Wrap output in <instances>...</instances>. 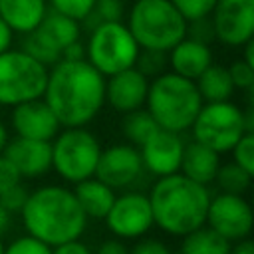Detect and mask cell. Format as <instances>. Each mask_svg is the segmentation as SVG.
I'll use <instances>...</instances> for the list:
<instances>
[{
	"mask_svg": "<svg viewBox=\"0 0 254 254\" xmlns=\"http://www.w3.org/2000/svg\"><path fill=\"white\" fill-rule=\"evenodd\" d=\"M135 67L147 75V77H155L159 75L161 71L169 69L167 67V54L163 52H151V50H141L139 52V58L135 62Z\"/></svg>",
	"mask_w": 254,
	"mask_h": 254,
	"instance_id": "obj_32",
	"label": "cell"
},
{
	"mask_svg": "<svg viewBox=\"0 0 254 254\" xmlns=\"http://www.w3.org/2000/svg\"><path fill=\"white\" fill-rule=\"evenodd\" d=\"M125 12V0H95L93 10L81 24H85V28L91 30L103 22H123Z\"/></svg>",
	"mask_w": 254,
	"mask_h": 254,
	"instance_id": "obj_27",
	"label": "cell"
},
{
	"mask_svg": "<svg viewBox=\"0 0 254 254\" xmlns=\"http://www.w3.org/2000/svg\"><path fill=\"white\" fill-rule=\"evenodd\" d=\"M230 242L206 224L181 238L179 254H228Z\"/></svg>",
	"mask_w": 254,
	"mask_h": 254,
	"instance_id": "obj_24",
	"label": "cell"
},
{
	"mask_svg": "<svg viewBox=\"0 0 254 254\" xmlns=\"http://www.w3.org/2000/svg\"><path fill=\"white\" fill-rule=\"evenodd\" d=\"M228 73H230V79L234 83V89H242V91L254 89V65L246 64L242 58L234 60L228 65Z\"/></svg>",
	"mask_w": 254,
	"mask_h": 254,
	"instance_id": "obj_33",
	"label": "cell"
},
{
	"mask_svg": "<svg viewBox=\"0 0 254 254\" xmlns=\"http://www.w3.org/2000/svg\"><path fill=\"white\" fill-rule=\"evenodd\" d=\"M137 149H139V155L143 161V169L159 179V177L179 173L185 141H183L181 133L167 131V129L159 127Z\"/></svg>",
	"mask_w": 254,
	"mask_h": 254,
	"instance_id": "obj_15",
	"label": "cell"
},
{
	"mask_svg": "<svg viewBox=\"0 0 254 254\" xmlns=\"http://www.w3.org/2000/svg\"><path fill=\"white\" fill-rule=\"evenodd\" d=\"M204 224L214 232H218L220 236H224L228 242L248 238L254 224L252 206L244 194H230V192L210 194Z\"/></svg>",
	"mask_w": 254,
	"mask_h": 254,
	"instance_id": "obj_12",
	"label": "cell"
},
{
	"mask_svg": "<svg viewBox=\"0 0 254 254\" xmlns=\"http://www.w3.org/2000/svg\"><path fill=\"white\" fill-rule=\"evenodd\" d=\"M48 65L20 48L0 54V107H14L44 95Z\"/></svg>",
	"mask_w": 254,
	"mask_h": 254,
	"instance_id": "obj_8",
	"label": "cell"
},
{
	"mask_svg": "<svg viewBox=\"0 0 254 254\" xmlns=\"http://www.w3.org/2000/svg\"><path fill=\"white\" fill-rule=\"evenodd\" d=\"M52 145V169L56 175L77 185L95 175V167L101 153L99 139L85 127H62L50 141Z\"/></svg>",
	"mask_w": 254,
	"mask_h": 254,
	"instance_id": "obj_6",
	"label": "cell"
},
{
	"mask_svg": "<svg viewBox=\"0 0 254 254\" xmlns=\"http://www.w3.org/2000/svg\"><path fill=\"white\" fill-rule=\"evenodd\" d=\"M202 103L196 83L171 69L149 79L145 109L161 129L175 133L189 131Z\"/></svg>",
	"mask_w": 254,
	"mask_h": 254,
	"instance_id": "obj_4",
	"label": "cell"
},
{
	"mask_svg": "<svg viewBox=\"0 0 254 254\" xmlns=\"http://www.w3.org/2000/svg\"><path fill=\"white\" fill-rule=\"evenodd\" d=\"M10 141V133H8V127L4 125V121L0 119V155H2V151H4V147H6V143Z\"/></svg>",
	"mask_w": 254,
	"mask_h": 254,
	"instance_id": "obj_42",
	"label": "cell"
},
{
	"mask_svg": "<svg viewBox=\"0 0 254 254\" xmlns=\"http://www.w3.org/2000/svg\"><path fill=\"white\" fill-rule=\"evenodd\" d=\"M159 129V125L155 123V119L151 117V113L141 107L129 113H123L121 123H119V131L123 135V139L135 147H139L149 135H153Z\"/></svg>",
	"mask_w": 254,
	"mask_h": 254,
	"instance_id": "obj_25",
	"label": "cell"
},
{
	"mask_svg": "<svg viewBox=\"0 0 254 254\" xmlns=\"http://www.w3.org/2000/svg\"><path fill=\"white\" fill-rule=\"evenodd\" d=\"M208 20L216 42L242 48L254 38V0H218Z\"/></svg>",
	"mask_w": 254,
	"mask_h": 254,
	"instance_id": "obj_13",
	"label": "cell"
},
{
	"mask_svg": "<svg viewBox=\"0 0 254 254\" xmlns=\"http://www.w3.org/2000/svg\"><path fill=\"white\" fill-rule=\"evenodd\" d=\"M0 254H4V242H2V236H0Z\"/></svg>",
	"mask_w": 254,
	"mask_h": 254,
	"instance_id": "obj_43",
	"label": "cell"
},
{
	"mask_svg": "<svg viewBox=\"0 0 254 254\" xmlns=\"http://www.w3.org/2000/svg\"><path fill=\"white\" fill-rule=\"evenodd\" d=\"M18 214L26 234L48 246L79 238L89 222L73 194V189L56 183L30 190Z\"/></svg>",
	"mask_w": 254,
	"mask_h": 254,
	"instance_id": "obj_2",
	"label": "cell"
},
{
	"mask_svg": "<svg viewBox=\"0 0 254 254\" xmlns=\"http://www.w3.org/2000/svg\"><path fill=\"white\" fill-rule=\"evenodd\" d=\"M28 192H30V190H28L22 183H18V185L10 187L8 190H4V192L0 194V204H2L6 210H10L12 214H16V212L22 210V206H24V202H26V198H28Z\"/></svg>",
	"mask_w": 254,
	"mask_h": 254,
	"instance_id": "obj_34",
	"label": "cell"
},
{
	"mask_svg": "<svg viewBox=\"0 0 254 254\" xmlns=\"http://www.w3.org/2000/svg\"><path fill=\"white\" fill-rule=\"evenodd\" d=\"M196 89L202 97L204 103H212V101H228L234 95V83L230 79L228 73V65L222 64H210L196 79Z\"/></svg>",
	"mask_w": 254,
	"mask_h": 254,
	"instance_id": "obj_23",
	"label": "cell"
},
{
	"mask_svg": "<svg viewBox=\"0 0 254 254\" xmlns=\"http://www.w3.org/2000/svg\"><path fill=\"white\" fill-rule=\"evenodd\" d=\"M147 196L153 212V224L169 236L183 238L206 222L210 190L183 173L159 177Z\"/></svg>",
	"mask_w": 254,
	"mask_h": 254,
	"instance_id": "obj_3",
	"label": "cell"
},
{
	"mask_svg": "<svg viewBox=\"0 0 254 254\" xmlns=\"http://www.w3.org/2000/svg\"><path fill=\"white\" fill-rule=\"evenodd\" d=\"M171 2L187 22H196L208 18L218 0H171Z\"/></svg>",
	"mask_w": 254,
	"mask_h": 254,
	"instance_id": "obj_29",
	"label": "cell"
},
{
	"mask_svg": "<svg viewBox=\"0 0 254 254\" xmlns=\"http://www.w3.org/2000/svg\"><path fill=\"white\" fill-rule=\"evenodd\" d=\"M228 254H254V242L248 238H240L236 242H230Z\"/></svg>",
	"mask_w": 254,
	"mask_h": 254,
	"instance_id": "obj_39",
	"label": "cell"
},
{
	"mask_svg": "<svg viewBox=\"0 0 254 254\" xmlns=\"http://www.w3.org/2000/svg\"><path fill=\"white\" fill-rule=\"evenodd\" d=\"M46 0H0V18L14 34L32 32L48 14Z\"/></svg>",
	"mask_w": 254,
	"mask_h": 254,
	"instance_id": "obj_21",
	"label": "cell"
},
{
	"mask_svg": "<svg viewBox=\"0 0 254 254\" xmlns=\"http://www.w3.org/2000/svg\"><path fill=\"white\" fill-rule=\"evenodd\" d=\"M192 141L206 145L218 155L230 153L236 141L248 133L244 123V109H240L232 99L202 103L190 129Z\"/></svg>",
	"mask_w": 254,
	"mask_h": 254,
	"instance_id": "obj_9",
	"label": "cell"
},
{
	"mask_svg": "<svg viewBox=\"0 0 254 254\" xmlns=\"http://www.w3.org/2000/svg\"><path fill=\"white\" fill-rule=\"evenodd\" d=\"M18 183H22L20 173L16 171V167L4 155H0V194L4 190H8L10 187L18 185Z\"/></svg>",
	"mask_w": 254,
	"mask_h": 254,
	"instance_id": "obj_36",
	"label": "cell"
},
{
	"mask_svg": "<svg viewBox=\"0 0 254 254\" xmlns=\"http://www.w3.org/2000/svg\"><path fill=\"white\" fill-rule=\"evenodd\" d=\"M220 163L222 161L216 151L208 149L206 145H202L198 141H190V143H185L179 173H183L185 177H189L190 181H194L198 185L208 187L214 183Z\"/></svg>",
	"mask_w": 254,
	"mask_h": 254,
	"instance_id": "obj_20",
	"label": "cell"
},
{
	"mask_svg": "<svg viewBox=\"0 0 254 254\" xmlns=\"http://www.w3.org/2000/svg\"><path fill=\"white\" fill-rule=\"evenodd\" d=\"M107 230L119 240H137L147 236L153 224L149 196L139 190H123L115 194L109 212L103 218Z\"/></svg>",
	"mask_w": 254,
	"mask_h": 254,
	"instance_id": "obj_11",
	"label": "cell"
},
{
	"mask_svg": "<svg viewBox=\"0 0 254 254\" xmlns=\"http://www.w3.org/2000/svg\"><path fill=\"white\" fill-rule=\"evenodd\" d=\"M2 155L16 167L22 179H38V177H44L52 169L50 141L14 137L6 143Z\"/></svg>",
	"mask_w": 254,
	"mask_h": 254,
	"instance_id": "obj_18",
	"label": "cell"
},
{
	"mask_svg": "<svg viewBox=\"0 0 254 254\" xmlns=\"http://www.w3.org/2000/svg\"><path fill=\"white\" fill-rule=\"evenodd\" d=\"M4 254H52V246L30 234H22L4 244Z\"/></svg>",
	"mask_w": 254,
	"mask_h": 254,
	"instance_id": "obj_31",
	"label": "cell"
},
{
	"mask_svg": "<svg viewBox=\"0 0 254 254\" xmlns=\"http://www.w3.org/2000/svg\"><path fill=\"white\" fill-rule=\"evenodd\" d=\"M73 194L87 220H103L115 198V190L101 183L97 177H89L73 185Z\"/></svg>",
	"mask_w": 254,
	"mask_h": 254,
	"instance_id": "obj_22",
	"label": "cell"
},
{
	"mask_svg": "<svg viewBox=\"0 0 254 254\" xmlns=\"http://www.w3.org/2000/svg\"><path fill=\"white\" fill-rule=\"evenodd\" d=\"M143 161L139 149L127 141L101 147L95 175L113 190H127L143 177Z\"/></svg>",
	"mask_w": 254,
	"mask_h": 254,
	"instance_id": "obj_14",
	"label": "cell"
},
{
	"mask_svg": "<svg viewBox=\"0 0 254 254\" xmlns=\"http://www.w3.org/2000/svg\"><path fill=\"white\" fill-rule=\"evenodd\" d=\"M10 127L16 137L36 141H52L62 129L58 117L44 101V97L14 105L10 113Z\"/></svg>",
	"mask_w": 254,
	"mask_h": 254,
	"instance_id": "obj_16",
	"label": "cell"
},
{
	"mask_svg": "<svg viewBox=\"0 0 254 254\" xmlns=\"http://www.w3.org/2000/svg\"><path fill=\"white\" fill-rule=\"evenodd\" d=\"M12 218H14V214H12L10 210H6V208L0 204V236H4V234L10 230Z\"/></svg>",
	"mask_w": 254,
	"mask_h": 254,
	"instance_id": "obj_41",
	"label": "cell"
},
{
	"mask_svg": "<svg viewBox=\"0 0 254 254\" xmlns=\"http://www.w3.org/2000/svg\"><path fill=\"white\" fill-rule=\"evenodd\" d=\"M12 42H14V32L6 26V22L0 18V54L10 50L12 48Z\"/></svg>",
	"mask_w": 254,
	"mask_h": 254,
	"instance_id": "obj_40",
	"label": "cell"
},
{
	"mask_svg": "<svg viewBox=\"0 0 254 254\" xmlns=\"http://www.w3.org/2000/svg\"><path fill=\"white\" fill-rule=\"evenodd\" d=\"M52 254H93V250L83 240L75 238V240L62 242L58 246H52Z\"/></svg>",
	"mask_w": 254,
	"mask_h": 254,
	"instance_id": "obj_37",
	"label": "cell"
},
{
	"mask_svg": "<svg viewBox=\"0 0 254 254\" xmlns=\"http://www.w3.org/2000/svg\"><path fill=\"white\" fill-rule=\"evenodd\" d=\"M250 183H252V175L246 173L242 167H238L234 161H228V163H220L212 185H216L218 192L244 194L250 189Z\"/></svg>",
	"mask_w": 254,
	"mask_h": 254,
	"instance_id": "obj_26",
	"label": "cell"
},
{
	"mask_svg": "<svg viewBox=\"0 0 254 254\" xmlns=\"http://www.w3.org/2000/svg\"><path fill=\"white\" fill-rule=\"evenodd\" d=\"M42 97L62 127H85L105 105V77L85 58L60 60L48 67Z\"/></svg>",
	"mask_w": 254,
	"mask_h": 254,
	"instance_id": "obj_1",
	"label": "cell"
},
{
	"mask_svg": "<svg viewBox=\"0 0 254 254\" xmlns=\"http://www.w3.org/2000/svg\"><path fill=\"white\" fill-rule=\"evenodd\" d=\"M125 16V26L141 50L167 54L187 36L189 22L171 0H135Z\"/></svg>",
	"mask_w": 254,
	"mask_h": 254,
	"instance_id": "obj_5",
	"label": "cell"
},
{
	"mask_svg": "<svg viewBox=\"0 0 254 254\" xmlns=\"http://www.w3.org/2000/svg\"><path fill=\"white\" fill-rule=\"evenodd\" d=\"M85 60L103 75L109 77L117 71L133 67L141 48L131 36L125 22H103L89 30L83 44Z\"/></svg>",
	"mask_w": 254,
	"mask_h": 254,
	"instance_id": "obj_7",
	"label": "cell"
},
{
	"mask_svg": "<svg viewBox=\"0 0 254 254\" xmlns=\"http://www.w3.org/2000/svg\"><path fill=\"white\" fill-rule=\"evenodd\" d=\"M46 2H48L50 10L64 14L79 24L89 16V12L93 10V4H95V0H46Z\"/></svg>",
	"mask_w": 254,
	"mask_h": 254,
	"instance_id": "obj_28",
	"label": "cell"
},
{
	"mask_svg": "<svg viewBox=\"0 0 254 254\" xmlns=\"http://www.w3.org/2000/svg\"><path fill=\"white\" fill-rule=\"evenodd\" d=\"M214 62V54L210 44L198 42L194 38L185 36L179 44H175L167 52V67L177 75L187 79H196L210 64Z\"/></svg>",
	"mask_w": 254,
	"mask_h": 254,
	"instance_id": "obj_19",
	"label": "cell"
},
{
	"mask_svg": "<svg viewBox=\"0 0 254 254\" xmlns=\"http://www.w3.org/2000/svg\"><path fill=\"white\" fill-rule=\"evenodd\" d=\"M93 254H129V248H127L125 240H119L113 236V238L103 240Z\"/></svg>",
	"mask_w": 254,
	"mask_h": 254,
	"instance_id": "obj_38",
	"label": "cell"
},
{
	"mask_svg": "<svg viewBox=\"0 0 254 254\" xmlns=\"http://www.w3.org/2000/svg\"><path fill=\"white\" fill-rule=\"evenodd\" d=\"M81 40V24L58 14L54 10H48L44 20L28 34H24V40L20 42V50L30 54L34 60H38L44 65H54L62 60V54L65 48Z\"/></svg>",
	"mask_w": 254,
	"mask_h": 254,
	"instance_id": "obj_10",
	"label": "cell"
},
{
	"mask_svg": "<svg viewBox=\"0 0 254 254\" xmlns=\"http://www.w3.org/2000/svg\"><path fill=\"white\" fill-rule=\"evenodd\" d=\"M149 77L135 65L105 77V103L117 113H129L145 107Z\"/></svg>",
	"mask_w": 254,
	"mask_h": 254,
	"instance_id": "obj_17",
	"label": "cell"
},
{
	"mask_svg": "<svg viewBox=\"0 0 254 254\" xmlns=\"http://www.w3.org/2000/svg\"><path fill=\"white\" fill-rule=\"evenodd\" d=\"M232 161L254 177V133H244L230 149Z\"/></svg>",
	"mask_w": 254,
	"mask_h": 254,
	"instance_id": "obj_30",
	"label": "cell"
},
{
	"mask_svg": "<svg viewBox=\"0 0 254 254\" xmlns=\"http://www.w3.org/2000/svg\"><path fill=\"white\" fill-rule=\"evenodd\" d=\"M129 254H173L171 248L159 240V238H149V236H141L135 240V244L129 248Z\"/></svg>",
	"mask_w": 254,
	"mask_h": 254,
	"instance_id": "obj_35",
	"label": "cell"
}]
</instances>
